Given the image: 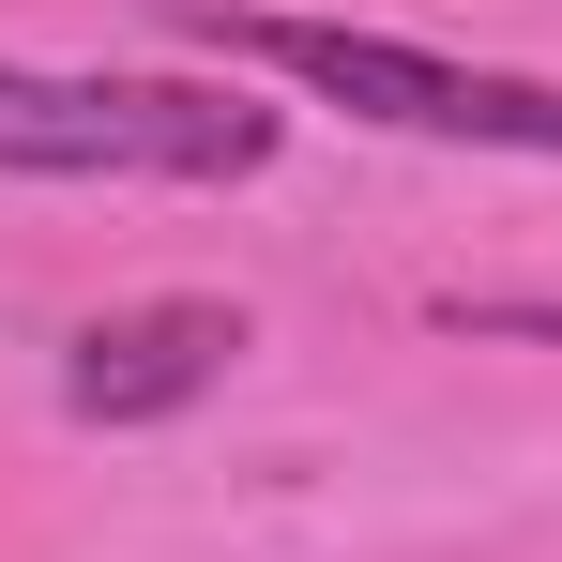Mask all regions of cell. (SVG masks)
<instances>
[{"mask_svg": "<svg viewBox=\"0 0 562 562\" xmlns=\"http://www.w3.org/2000/svg\"><path fill=\"white\" fill-rule=\"evenodd\" d=\"M183 31L213 46V61H259V77H289V92L380 122V137H441V153H532V168H562V77L457 61V46H411V31H350V15H228V0H198Z\"/></svg>", "mask_w": 562, "mask_h": 562, "instance_id": "obj_1", "label": "cell"}, {"mask_svg": "<svg viewBox=\"0 0 562 562\" xmlns=\"http://www.w3.org/2000/svg\"><path fill=\"white\" fill-rule=\"evenodd\" d=\"M274 106L213 77H46L0 61V183H259Z\"/></svg>", "mask_w": 562, "mask_h": 562, "instance_id": "obj_2", "label": "cell"}, {"mask_svg": "<svg viewBox=\"0 0 562 562\" xmlns=\"http://www.w3.org/2000/svg\"><path fill=\"white\" fill-rule=\"evenodd\" d=\"M228 366H244V304L153 289V304H106L92 335L61 350V411H77V426H168V411H198Z\"/></svg>", "mask_w": 562, "mask_h": 562, "instance_id": "obj_3", "label": "cell"}]
</instances>
